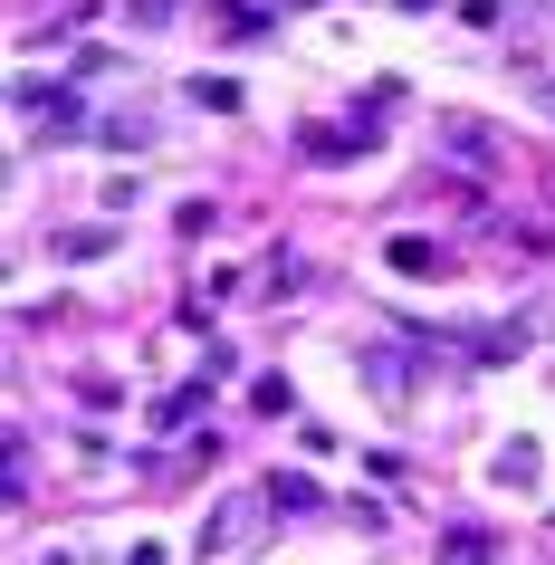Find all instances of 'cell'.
Masks as SVG:
<instances>
[{"label": "cell", "instance_id": "cell-1", "mask_svg": "<svg viewBox=\"0 0 555 565\" xmlns=\"http://www.w3.org/2000/svg\"><path fill=\"white\" fill-rule=\"evenodd\" d=\"M440 565H489V546H479V536H460V546H440Z\"/></svg>", "mask_w": 555, "mask_h": 565}]
</instances>
